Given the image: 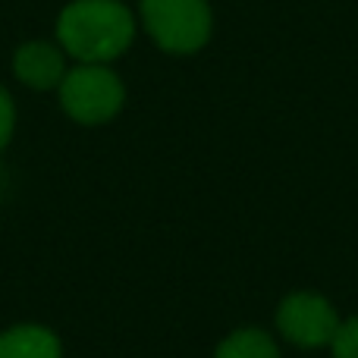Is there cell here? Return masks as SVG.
<instances>
[{"label":"cell","mask_w":358,"mask_h":358,"mask_svg":"<svg viewBox=\"0 0 358 358\" xmlns=\"http://www.w3.org/2000/svg\"><path fill=\"white\" fill-rule=\"evenodd\" d=\"M132 16L117 0H76L60 13L57 38L82 63H107L132 41Z\"/></svg>","instance_id":"1"},{"label":"cell","mask_w":358,"mask_h":358,"mask_svg":"<svg viewBox=\"0 0 358 358\" xmlns=\"http://www.w3.org/2000/svg\"><path fill=\"white\" fill-rule=\"evenodd\" d=\"M123 82L104 63H82L60 82V104L76 123H107L123 107Z\"/></svg>","instance_id":"2"},{"label":"cell","mask_w":358,"mask_h":358,"mask_svg":"<svg viewBox=\"0 0 358 358\" xmlns=\"http://www.w3.org/2000/svg\"><path fill=\"white\" fill-rule=\"evenodd\" d=\"M151 38L170 54H195L210 38V10L204 0H142Z\"/></svg>","instance_id":"3"},{"label":"cell","mask_w":358,"mask_h":358,"mask_svg":"<svg viewBox=\"0 0 358 358\" xmlns=\"http://www.w3.org/2000/svg\"><path fill=\"white\" fill-rule=\"evenodd\" d=\"M340 315L334 302L317 292H292L277 308V327L292 346L321 349L330 346L340 330Z\"/></svg>","instance_id":"4"},{"label":"cell","mask_w":358,"mask_h":358,"mask_svg":"<svg viewBox=\"0 0 358 358\" xmlns=\"http://www.w3.org/2000/svg\"><path fill=\"white\" fill-rule=\"evenodd\" d=\"M13 69H16L19 82H25L29 88H38V92H48V88L60 85L63 76H66V69H63V54L48 41L22 44V48L16 50Z\"/></svg>","instance_id":"5"},{"label":"cell","mask_w":358,"mask_h":358,"mask_svg":"<svg viewBox=\"0 0 358 358\" xmlns=\"http://www.w3.org/2000/svg\"><path fill=\"white\" fill-rule=\"evenodd\" d=\"M0 358H63V346L50 327L16 324L0 334Z\"/></svg>","instance_id":"6"},{"label":"cell","mask_w":358,"mask_h":358,"mask_svg":"<svg viewBox=\"0 0 358 358\" xmlns=\"http://www.w3.org/2000/svg\"><path fill=\"white\" fill-rule=\"evenodd\" d=\"M214 358H280V346L271 334L258 327H245L229 334L227 340L217 346Z\"/></svg>","instance_id":"7"},{"label":"cell","mask_w":358,"mask_h":358,"mask_svg":"<svg viewBox=\"0 0 358 358\" xmlns=\"http://www.w3.org/2000/svg\"><path fill=\"white\" fill-rule=\"evenodd\" d=\"M330 349H334V358H358V315L340 324Z\"/></svg>","instance_id":"8"},{"label":"cell","mask_w":358,"mask_h":358,"mask_svg":"<svg viewBox=\"0 0 358 358\" xmlns=\"http://www.w3.org/2000/svg\"><path fill=\"white\" fill-rule=\"evenodd\" d=\"M13 126H16V110H13V101L10 94L0 88V151L10 145V136H13Z\"/></svg>","instance_id":"9"}]
</instances>
